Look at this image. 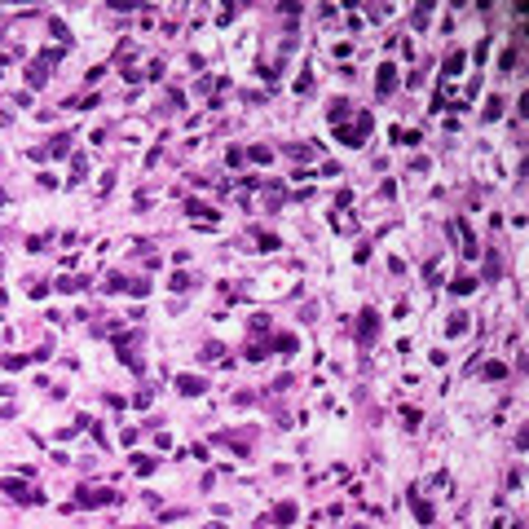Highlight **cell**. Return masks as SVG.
I'll use <instances>...</instances> for the list:
<instances>
[{"mask_svg":"<svg viewBox=\"0 0 529 529\" xmlns=\"http://www.w3.org/2000/svg\"><path fill=\"white\" fill-rule=\"evenodd\" d=\"M177 384H181V393H199V388H203V384H199V379H190V375H181Z\"/></svg>","mask_w":529,"mask_h":529,"instance_id":"obj_1","label":"cell"}]
</instances>
